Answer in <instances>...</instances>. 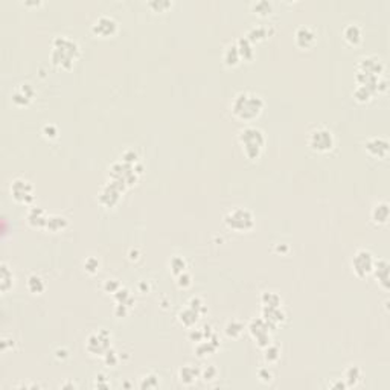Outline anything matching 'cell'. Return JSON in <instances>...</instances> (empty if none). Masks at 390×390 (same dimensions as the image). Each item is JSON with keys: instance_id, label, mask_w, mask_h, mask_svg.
Wrapping results in <instances>:
<instances>
[{"instance_id": "7402d4cb", "label": "cell", "mask_w": 390, "mask_h": 390, "mask_svg": "<svg viewBox=\"0 0 390 390\" xmlns=\"http://www.w3.org/2000/svg\"><path fill=\"white\" fill-rule=\"evenodd\" d=\"M222 61H224L226 66H230V68L238 66V64H240L241 55H240V50H238L235 43H230V44L226 46L224 54H222Z\"/></svg>"}, {"instance_id": "484cf974", "label": "cell", "mask_w": 390, "mask_h": 390, "mask_svg": "<svg viewBox=\"0 0 390 390\" xmlns=\"http://www.w3.org/2000/svg\"><path fill=\"white\" fill-rule=\"evenodd\" d=\"M363 378V370L358 366H349L344 370V382L348 387H354L356 386Z\"/></svg>"}, {"instance_id": "5bb4252c", "label": "cell", "mask_w": 390, "mask_h": 390, "mask_svg": "<svg viewBox=\"0 0 390 390\" xmlns=\"http://www.w3.org/2000/svg\"><path fill=\"white\" fill-rule=\"evenodd\" d=\"M274 324H272V323H268L266 318H262V317H258V318H252L250 320V323H248V332H250V336L256 340V338H259V337H262V336H267V334H270V331H274Z\"/></svg>"}, {"instance_id": "52a82bcc", "label": "cell", "mask_w": 390, "mask_h": 390, "mask_svg": "<svg viewBox=\"0 0 390 390\" xmlns=\"http://www.w3.org/2000/svg\"><path fill=\"white\" fill-rule=\"evenodd\" d=\"M375 264V258L372 252L366 248H358L352 258V272L358 278H366L372 273Z\"/></svg>"}, {"instance_id": "bcb514c9", "label": "cell", "mask_w": 390, "mask_h": 390, "mask_svg": "<svg viewBox=\"0 0 390 390\" xmlns=\"http://www.w3.org/2000/svg\"><path fill=\"white\" fill-rule=\"evenodd\" d=\"M258 376H259V380H261L262 382H270L273 380V374H272V370L268 368H261V369H259L258 370Z\"/></svg>"}, {"instance_id": "d590c367", "label": "cell", "mask_w": 390, "mask_h": 390, "mask_svg": "<svg viewBox=\"0 0 390 390\" xmlns=\"http://www.w3.org/2000/svg\"><path fill=\"white\" fill-rule=\"evenodd\" d=\"M170 270L172 274L178 276L180 273L186 272V261L182 256H172L171 261H170Z\"/></svg>"}, {"instance_id": "f907efd6", "label": "cell", "mask_w": 390, "mask_h": 390, "mask_svg": "<svg viewBox=\"0 0 390 390\" xmlns=\"http://www.w3.org/2000/svg\"><path fill=\"white\" fill-rule=\"evenodd\" d=\"M331 387H332V388H346L348 386H346V382H342V381H338V382H334Z\"/></svg>"}, {"instance_id": "30bf717a", "label": "cell", "mask_w": 390, "mask_h": 390, "mask_svg": "<svg viewBox=\"0 0 390 390\" xmlns=\"http://www.w3.org/2000/svg\"><path fill=\"white\" fill-rule=\"evenodd\" d=\"M138 172L134 171L133 165H128L125 162H114L110 166V177L112 178H119L126 183V186H133L138 182Z\"/></svg>"}, {"instance_id": "7dc6e473", "label": "cell", "mask_w": 390, "mask_h": 390, "mask_svg": "<svg viewBox=\"0 0 390 390\" xmlns=\"http://www.w3.org/2000/svg\"><path fill=\"white\" fill-rule=\"evenodd\" d=\"M43 134H44L48 139H55V138H56V134H58V130H56V126H55V125H50V124H48V125H44V126H43Z\"/></svg>"}, {"instance_id": "ffe728a7", "label": "cell", "mask_w": 390, "mask_h": 390, "mask_svg": "<svg viewBox=\"0 0 390 390\" xmlns=\"http://www.w3.org/2000/svg\"><path fill=\"white\" fill-rule=\"evenodd\" d=\"M388 215H390V206L387 202H378L372 210H370V218L375 224H386L387 220H388Z\"/></svg>"}, {"instance_id": "f5cc1de1", "label": "cell", "mask_w": 390, "mask_h": 390, "mask_svg": "<svg viewBox=\"0 0 390 390\" xmlns=\"http://www.w3.org/2000/svg\"><path fill=\"white\" fill-rule=\"evenodd\" d=\"M24 5H40V2H32V0H30V2H24Z\"/></svg>"}, {"instance_id": "f1b7e54d", "label": "cell", "mask_w": 390, "mask_h": 390, "mask_svg": "<svg viewBox=\"0 0 390 390\" xmlns=\"http://www.w3.org/2000/svg\"><path fill=\"white\" fill-rule=\"evenodd\" d=\"M68 227V218H64L61 215H49L48 222H46V229L49 232H60L62 229Z\"/></svg>"}, {"instance_id": "ab89813d", "label": "cell", "mask_w": 390, "mask_h": 390, "mask_svg": "<svg viewBox=\"0 0 390 390\" xmlns=\"http://www.w3.org/2000/svg\"><path fill=\"white\" fill-rule=\"evenodd\" d=\"M138 158H139V156L134 150H125L122 152V162H125V164H128V165L138 164Z\"/></svg>"}, {"instance_id": "8992f818", "label": "cell", "mask_w": 390, "mask_h": 390, "mask_svg": "<svg viewBox=\"0 0 390 390\" xmlns=\"http://www.w3.org/2000/svg\"><path fill=\"white\" fill-rule=\"evenodd\" d=\"M334 134L324 126L314 128L308 134V146L316 152H328L334 148Z\"/></svg>"}, {"instance_id": "f546056e", "label": "cell", "mask_w": 390, "mask_h": 390, "mask_svg": "<svg viewBox=\"0 0 390 390\" xmlns=\"http://www.w3.org/2000/svg\"><path fill=\"white\" fill-rule=\"evenodd\" d=\"M26 285L32 294H42L44 291V280L37 274H30L26 280Z\"/></svg>"}, {"instance_id": "ba28073f", "label": "cell", "mask_w": 390, "mask_h": 390, "mask_svg": "<svg viewBox=\"0 0 390 390\" xmlns=\"http://www.w3.org/2000/svg\"><path fill=\"white\" fill-rule=\"evenodd\" d=\"M112 346V334L107 330H100L88 336L86 348L93 355H104Z\"/></svg>"}, {"instance_id": "b9f144b4", "label": "cell", "mask_w": 390, "mask_h": 390, "mask_svg": "<svg viewBox=\"0 0 390 390\" xmlns=\"http://www.w3.org/2000/svg\"><path fill=\"white\" fill-rule=\"evenodd\" d=\"M177 285L180 288H188L192 285V276L188 273V272H183L177 276Z\"/></svg>"}, {"instance_id": "83f0119b", "label": "cell", "mask_w": 390, "mask_h": 390, "mask_svg": "<svg viewBox=\"0 0 390 390\" xmlns=\"http://www.w3.org/2000/svg\"><path fill=\"white\" fill-rule=\"evenodd\" d=\"M238 50H240V55H241V60H252L254 56V50H253V43H250L247 40V37H240L236 42H235Z\"/></svg>"}, {"instance_id": "f35d334b", "label": "cell", "mask_w": 390, "mask_h": 390, "mask_svg": "<svg viewBox=\"0 0 390 390\" xmlns=\"http://www.w3.org/2000/svg\"><path fill=\"white\" fill-rule=\"evenodd\" d=\"M189 306H190L192 310H195V311H197L200 316L208 312V306H206V304L203 302V299H202V298H192V299L189 300Z\"/></svg>"}, {"instance_id": "ee69618b", "label": "cell", "mask_w": 390, "mask_h": 390, "mask_svg": "<svg viewBox=\"0 0 390 390\" xmlns=\"http://www.w3.org/2000/svg\"><path fill=\"white\" fill-rule=\"evenodd\" d=\"M158 386V378L156 376V375H146V376H144L142 378V382H140V387L142 388H151V387H157Z\"/></svg>"}, {"instance_id": "4316f807", "label": "cell", "mask_w": 390, "mask_h": 390, "mask_svg": "<svg viewBox=\"0 0 390 390\" xmlns=\"http://www.w3.org/2000/svg\"><path fill=\"white\" fill-rule=\"evenodd\" d=\"M14 284V276H12V272L10 270V267L6 266V262H2L0 264V288H2V291H8Z\"/></svg>"}, {"instance_id": "603a6c76", "label": "cell", "mask_w": 390, "mask_h": 390, "mask_svg": "<svg viewBox=\"0 0 390 390\" xmlns=\"http://www.w3.org/2000/svg\"><path fill=\"white\" fill-rule=\"evenodd\" d=\"M202 375V370L197 369L195 366H190V364H186L180 369L178 372V376H180V381L186 386H190L194 384L195 381H197V378Z\"/></svg>"}, {"instance_id": "9a60e30c", "label": "cell", "mask_w": 390, "mask_h": 390, "mask_svg": "<svg viewBox=\"0 0 390 390\" xmlns=\"http://www.w3.org/2000/svg\"><path fill=\"white\" fill-rule=\"evenodd\" d=\"M364 148L372 157L384 158L388 154V140L384 138H372V139L366 140Z\"/></svg>"}, {"instance_id": "c3c4849f", "label": "cell", "mask_w": 390, "mask_h": 390, "mask_svg": "<svg viewBox=\"0 0 390 390\" xmlns=\"http://www.w3.org/2000/svg\"><path fill=\"white\" fill-rule=\"evenodd\" d=\"M189 338L192 340V342H202L203 338H204V332H203V330H190L189 331Z\"/></svg>"}, {"instance_id": "7bdbcfd3", "label": "cell", "mask_w": 390, "mask_h": 390, "mask_svg": "<svg viewBox=\"0 0 390 390\" xmlns=\"http://www.w3.org/2000/svg\"><path fill=\"white\" fill-rule=\"evenodd\" d=\"M102 356H104V362H106V364H107V366H116V364H118V362H119V358H118V354H116V352H114L112 348H110V349H108V350H107V352H106Z\"/></svg>"}, {"instance_id": "e0dca14e", "label": "cell", "mask_w": 390, "mask_h": 390, "mask_svg": "<svg viewBox=\"0 0 390 390\" xmlns=\"http://www.w3.org/2000/svg\"><path fill=\"white\" fill-rule=\"evenodd\" d=\"M26 218H28V222L32 227H38V229H43V227H46L49 215L44 212V209H42L38 206H30L29 210H28Z\"/></svg>"}, {"instance_id": "d6986e66", "label": "cell", "mask_w": 390, "mask_h": 390, "mask_svg": "<svg viewBox=\"0 0 390 390\" xmlns=\"http://www.w3.org/2000/svg\"><path fill=\"white\" fill-rule=\"evenodd\" d=\"M343 37L349 44L356 46V44H360V42L363 40V30L356 23H348L343 28Z\"/></svg>"}, {"instance_id": "60d3db41", "label": "cell", "mask_w": 390, "mask_h": 390, "mask_svg": "<svg viewBox=\"0 0 390 390\" xmlns=\"http://www.w3.org/2000/svg\"><path fill=\"white\" fill-rule=\"evenodd\" d=\"M218 376V369L215 366H208L202 370V378L204 381H214Z\"/></svg>"}, {"instance_id": "74e56055", "label": "cell", "mask_w": 390, "mask_h": 390, "mask_svg": "<svg viewBox=\"0 0 390 390\" xmlns=\"http://www.w3.org/2000/svg\"><path fill=\"white\" fill-rule=\"evenodd\" d=\"M171 5L172 4L170 2V0H150L148 2V6L154 11H158V12L166 11L168 8H171Z\"/></svg>"}, {"instance_id": "8fae6325", "label": "cell", "mask_w": 390, "mask_h": 390, "mask_svg": "<svg viewBox=\"0 0 390 390\" xmlns=\"http://www.w3.org/2000/svg\"><path fill=\"white\" fill-rule=\"evenodd\" d=\"M92 30L98 37H102V38L112 37L118 30V22L112 16H101L93 22Z\"/></svg>"}, {"instance_id": "681fc988", "label": "cell", "mask_w": 390, "mask_h": 390, "mask_svg": "<svg viewBox=\"0 0 390 390\" xmlns=\"http://www.w3.org/2000/svg\"><path fill=\"white\" fill-rule=\"evenodd\" d=\"M128 308H130V306H126V305H124V304H116L114 314H116L118 317H124V316L128 312Z\"/></svg>"}, {"instance_id": "4fadbf2b", "label": "cell", "mask_w": 390, "mask_h": 390, "mask_svg": "<svg viewBox=\"0 0 390 390\" xmlns=\"http://www.w3.org/2000/svg\"><path fill=\"white\" fill-rule=\"evenodd\" d=\"M294 42L300 49H310L316 44L317 42V34L316 30L310 26H299L294 32Z\"/></svg>"}, {"instance_id": "9c48e42d", "label": "cell", "mask_w": 390, "mask_h": 390, "mask_svg": "<svg viewBox=\"0 0 390 390\" xmlns=\"http://www.w3.org/2000/svg\"><path fill=\"white\" fill-rule=\"evenodd\" d=\"M10 190H11L12 198L18 203L29 204L32 200H34V186L30 184V182H28L24 178L12 180Z\"/></svg>"}, {"instance_id": "3957f363", "label": "cell", "mask_w": 390, "mask_h": 390, "mask_svg": "<svg viewBox=\"0 0 390 390\" xmlns=\"http://www.w3.org/2000/svg\"><path fill=\"white\" fill-rule=\"evenodd\" d=\"M238 140L242 146V151L247 158H259L266 145V134L258 126H244L238 133Z\"/></svg>"}, {"instance_id": "277c9868", "label": "cell", "mask_w": 390, "mask_h": 390, "mask_svg": "<svg viewBox=\"0 0 390 390\" xmlns=\"http://www.w3.org/2000/svg\"><path fill=\"white\" fill-rule=\"evenodd\" d=\"M224 224L232 230L247 232L254 226V216L246 208H235L224 215Z\"/></svg>"}, {"instance_id": "e575fe53", "label": "cell", "mask_w": 390, "mask_h": 390, "mask_svg": "<svg viewBox=\"0 0 390 390\" xmlns=\"http://www.w3.org/2000/svg\"><path fill=\"white\" fill-rule=\"evenodd\" d=\"M372 96H374V93L368 87H364V86H356L355 90H354V98L358 102H362V104L369 102L372 100Z\"/></svg>"}, {"instance_id": "7c38bea8", "label": "cell", "mask_w": 390, "mask_h": 390, "mask_svg": "<svg viewBox=\"0 0 390 390\" xmlns=\"http://www.w3.org/2000/svg\"><path fill=\"white\" fill-rule=\"evenodd\" d=\"M382 70H384V64L376 55H366L358 60V72L381 76Z\"/></svg>"}, {"instance_id": "816d5d0a", "label": "cell", "mask_w": 390, "mask_h": 390, "mask_svg": "<svg viewBox=\"0 0 390 390\" xmlns=\"http://www.w3.org/2000/svg\"><path fill=\"white\" fill-rule=\"evenodd\" d=\"M138 258H139V250L138 248L130 252V259H138Z\"/></svg>"}, {"instance_id": "4dcf8cb0", "label": "cell", "mask_w": 390, "mask_h": 390, "mask_svg": "<svg viewBox=\"0 0 390 390\" xmlns=\"http://www.w3.org/2000/svg\"><path fill=\"white\" fill-rule=\"evenodd\" d=\"M242 331H244V324H242L240 320H230V322H227L226 328H224L226 336L230 337V338H238V337L242 334Z\"/></svg>"}, {"instance_id": "836d02e7", "label": "cell", "mask_w": 390, "mask_h": 390, "mask_svg": "<svg viewBox=\"0 0 390 390\" xmlns=\"http://www.w3.org/2000/svg\"><path fill=\"white\" fill-rule=\"evenodd\" d=\"M279 358H280V349H279V346L270 343L268 346L264 348V360H266L268 364L278 363Z\"/></svg>"}, {"instance_id": "2e32d148", "label": "cell", "mask_w": 390, "mask_h": 390, "mask_svg": "<svg viewBox=\"0 0 390 390\" xmlns=\"http://www.w3.org/2000/svg\"><path fill=\"white\" fill-rule=\"evenodd\" d=\"M34 94H36V90L29 82L18 84L16 87V90L12 92V102L16 106H28Z\"/></svg>"}, {"instance_id": "5b68a950", "label": "cell", "mask_w": 390, "mask_h": 390, "mask_svg": "<svg viewBox=\"0 0 390 390\" xmlns=\"http://www.w3.org/2000/svg\"><path fill=\"white\" fill-rule=\"evenodd\" d=\"M125 189H126V183L124 180L110 177L108 183H106L101 188L100 195H98V200H100V203L106 208H113L118 204L120 195L124 194Z\"/></svg>"}, {"instance_id": "ac0fdd59", "label": "cell", "mask_w": 390, "mask_h": 390, "mask_svg": "<svg viewBox=\"0 0 390 390\" xmlns=\"http://www.w3.org/2000/svg\"><path fill=\"white\" fill-rule=\"evenodd\" d=\"M372 273L375 274L376 282L384 290H387L388 288V262L386 261V259H375Z\"/></svg>"}, {"instance_id": "6da1fadb", "label": "cell", "mask_w": 390, "mask_h": 390, "mask_svg": "<svg viewBox=\"0 0 390 390\" xmlns=\"http://www.w3.org/2000/svg\"><path fill=\"white\" fill-rule=\"evenodd\" d=\"M80 56V46L75 40L69 38L68 36H56L52 40V50H50V61L54 66L62 70H69L76 58Z\"/></svg>"}, {"instance_id": "f6af8a7d", "label": "cell", "mask_w": 390, "mask_h": 390, "mask_svg": "<svg viewBox=\"0 0 390 390\" xmlns=\"http://www.w3.org/2000/svg\"><path fill=\"white\" fill-rule=\"evenodd\" d=\"M102 288H104L106 292H112V294H114V292L120 288V284H119L116 279H107V280L104 282Z\"/></svg>"}, {"instance_id": "44dd1931", "label": "cell", "mask_w": 390, "mask_h": 390, "mask_svg": "<svg viewBox=\"0 0 390 390\" xmlns=\"http://www.w3.org/2000/svg\"><path fill=\"white\" fill-rule=\"evenodd\" d=\"M262 318L276 326L285 320V312L280 306H262Z\"/></svg>"}, {"instance_id": "d4e9b609", "label": "cell", "mask_w": 390, "mask_h": 390, "mask_svg": "<svg viewBox=\"0 0 390 390\" xmlns=\"http://www.w3.org/2000/svg\"><path fill=\"white\" fill-rule=\"evenodd\" d=\"M198 317H200V314L195 310H192L190 306H188L178 312V322L186 328H192L194 324L198 322Z\"/></svg>"}, {"instance_id": "1f68e13d", "label": "cell", "mask_w": 390, "mask_h": 390, "mask_svg": "<svg viewBox=\"0 0 390 390\" xmlns=\"http://www.w3.org/2000/svg\"><path fill=\"white\" fill-rule=\"evenodd\" d=\"M252 11L254 14H258L259 17H267L272 14L273 5H272V2H268V0H258V2H254L252 5Z\"/></svg>"}, {"instance_id": "d6a6232c", "label": "cell", "mask_w": 390, "mask_h": 390, "mask_svg": "<svg viewBox=\"0 0 390 390\" xmlns=\"http://www.w3.org/2000/svg\"><path fill=\"white\" fill-rule=\"evenodd\" d=\"M262 306H280L282 299L276 291H264L261 294Z\"/></svg>"}, {"instance_id": "cb8c5ba5", "label": "cell", "mask_w": 390, "mask_h": 390, "mask_svg": "<svg viewBox=\"0 0 390 390\" xmlns=\"http://www.w3.org/2000/svg\"><path fill=\"white\" fill-rule=\"evenodd\" d=\"M270 36V32L266 26H261V24H253L248 30H247V40L250 43H256V42H262L266 40L267 37Z\"/></svg>"}, {"instance_id": "7a4b0ae2", "label": "cell", "mask_w": 390, "mask_h": 390, "mask_svg": "<svg viewBox=\"0 0 390 390\" xmlns=\"http://www.w3.org/2000/svg\"><path fill=\"white\" fill-rule=\"evenodd\" d=\"M230 108H232V113L238 119H241L244 122H250L262 113L264 100L258 93H253V92H247V90L240 92L235 94Z\"/></svg>"}, {"instance_id": "8d00e7d4", "label": "cell", "mask_w": 390, "mask_h": 390, "mask_svg": "<svg viewBox=\"0 0 390 390\" xmlns=\"http://www.w3.org/2000/svg\"><path fill=\"white\" fill-rule=\"evenodd\" d=\"M100 267H101V262L100 259L94 258V256H87L84 259V270L90 274H94L100 272Z\"/></svg>"}]
</instances>
